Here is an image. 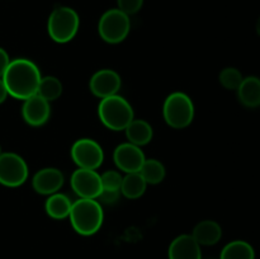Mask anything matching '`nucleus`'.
Wrapping results in <instances>:
<instances>
[{"label": "nucleus", "instance_id": "nucleus-1", "mask_svg": "<svg viewBox=\"0 0 260 259\" xmlns=\"http://www.w3.org/2000/svg\"><path fill=\"white\" fill-rule=\"evenodd\" d=\"M41 78L42 75L40 69L33 61L28 58H15L10 61L2 79L10 96L25 101L37 94Z\"/></svg>", "mask_w": 260, "mask_h": 259}, {"label": "nucleus", "instance_id": "nucleus-16", "mask_svg": "<svg viewBox=\"0 0 260 259\" xmlns=\"http://www.w3.org/2000/svg\"><path fill=\"white\" fill-rule=\"evenodd\" d=\"M239 101L248 108L260 107V79L258 76L244 78L240 86L238 88Z\"/></svg>", "mask_w": 260, "mask_h": 259}, {"label": "nucleus", "instance_id": "nucleus-3", "mask_svg": "<svg viewBox=\"0 0 260 259\" xmlns=\"http://www.w3.org/2000/svg\"><path fill=\"white\" fill-rule=\"evenodd\" d=\"M98 116L102 123L112 131H124L135 119L132 106L118 94L101 99Z\"/></svg>", "mask_w": 260, "mask_h": 259}, {"label": "nucleus", "instance_id": "nucleus-21", "mask_svg": "<svg viewBox=\"0 0 260 259\" xmlns=\"http://www.w3.org/2000/svg\"><path fill=\"white\" fill-rule=\"evenodd\" d=\"M140 174L147 184H159L164 180L167 170L164 164L156 159H146L140 169Z\"/></svg>", "mask_w": 260, "mask_h": 259}, {"label": "nucleus", "instance_id": "nucleus-12", "mask_svg": "<svg viewBox=\"0 0 260 259\" xmlns=\"http://www.w3.org/2000/svg\"><path fill=\"white\" fill-rule=\"evenodd\" d=\"M23 119L27 122L29 126L40 127L45 124L50 119L51 116V106L50 102L43 99L38 94L29 96L25 99L22 107Z\"/></svg>", "mask_w": 260, "mask_h": 259}, {"label": "nucleus", "instance_id": "nucleus-11", "mask_svg": "<svg viewBox=\"0 0 260 259\" xmlns=\"http://www.w3.org/2000/svg\"><path fill=\"white\" fill-rule=\"evenodd\" d=\"M121 76L117 71L112 70V69H103V70L96 71L89 81L90 91L101 99L116 95L121 89Z\"/></svg>", "mask_w": 260, "mask_h": 259}, {"label": "nucleus", "instance_id": "nucleus-10", "mask_svg": "<svg viewBox=\"0 0 260 259\" xmlns=\"http://www.w3.org/2000/svg\"><path fill=\"white\" fill-rule=\"evenodd\" d=\"M113 160L119 170L128 174V173L140 172L146 157L141 147L131 142H124L116 147L113 152Z\"/></svg>", "mask_w": 260, "mask_h": 259}, {"label": "nucleus", "instance_id": "nucleus-30", "mask_svg": "<svg viewBox=\"0 0 260 259\" xmlns=\"http://www.w3.org/2000/svg\"><path fill=\"white\" fill-rule=\"evenodd\" d=\"M3 154V151H2V146H0V155Z\"/></svg>", "mask_w": 260, "mask_h": 259}, {"label": "nucleus", "instance_id": "nucleus-15", "mask_svg": "<svg viewBox=\"0 0 260 259\" xmlns=\"http://www.w3.org/2000/svg\"><path fill=\"white\" fill-rule=\"evenodd\" d=\"M192 236L200 245L211 246L217 244L222 238V229L216 221L205 220L198 222L193 229Z\"/></svg>", "mask_w": 260, "mask_h": 259}, {"label": "nucleus", "instance_id": "nucleus-9", "mask_svg": "<svg viewBox=\"0 0 260 259\" xmlns=\"http://www.w3.org/2000/svg\"><path fill=\"white\" fill-rule=\"evenodd\" d=\"M71 188L79 196V198H91L96 200L102 192L101 174L96 170L81 169L78 168L71 175Z\"/></svg>", "mask_w": 260, "mask_h": 259}, {"label": "nucleus", "instance_id": "nucleus-2", "mask_svg": "<svg viewBox=\"0 0 260 259\" xmlns=\"http://www.w3.org/2000/svg\"><path fill=\"white\" fill-rule=\"evenodd\" d=\"M74 230L83 236H90L98 233L103 225L104 213L102 205L91 198H79L73 202L69 215Z\"/></svg>", "mask_w": 260, "mask_h": 259}, {"label": "nucleus", "instance_id": "nucleus-7", "mask_svg": "<svg viewBox=\"0 0 260 259\" xmlns=\"http://www.w3.org/2000/svg\"><path fill=\"white\" fill-rule=\"evenodd\" d=\"M28 165L20 155L15 152H3L0 155V184L15 188L28 179Z\"/></svg>", "mask_w": 260, "mask_h": 259}, {"label": "nucleus", "instance_id": "nucleus-13", "mask_svg": "<svg viewBox=\"0 0 260 259\" xmlns=\"http://www.w3.org/2000/svg\"><path fill=\"white\" fill-rule=\"evenodd\" d=\"M65 178L57 168H43L38 170L32 179L33 189L40 195L51 196L62 188Z\"/></svg>", "mask_w": 260, "mask_h": 259}, {"label": "nucleus", "instance_id": "nucleus-24", "mask_svg": "<svg viewBox=\"0 0 260 259\" xmlns=\"http://www.w3.org/2000/svg\"><path fill=\"white\" fill-rule=\"evenodd\" d=\"M102 179V187L103 189H113V190H121L122 185V177L119 172L117 170H107L103 174H101Z\"/></svg>", "mask_w": 260, "mask_h": 259}, {"label": "nucleus", "instance_id": "nucleus-20", "mask_svg": "<svg viewBox=\"0 0 260 259\" xmlns=\"http://www.w3.org/2000/svg\"><path fill=\"white\" fill-rule=\"evenodd\" d=\"M220 259H255V251L246 241L234 240L223 246Z\"/></svg>", "mask_w": 260, "mask_h": 259}, {"label": "nucleus", "instance_id": "nucleus-27", "mask_svg": "<svg viewBox=\"0 0 260 259\" xmlns=\"http://www.w3.org/2000/svg\"><path fill=\"white\" fill-rule=\"evenodd\" d=\"M10 61L12 60H10V57H9V55H8L7 51H5L4 48L0 47V79L3 78L4 73L7 71Z\"/></svg>", "mask_w": 260, "mask_h": 259}, {"label": "nucleus", "instance_id": "nucleus-6", "mask_svg": "<svg viewBox=\"0 0 260 259\" xmlns=\"http://www.w3.org/2000/svg\"><path fill=\"white\" fill-rule=\"evenodd\" d=\"M129 29H131L129 15L119 10L118 8L107 10L98 23V32L102 40L113 45L126 40Z\"/></svg>", "mask_w": 260, "mask_h": 259}, {"label": "nucleus", "instance_id": "nucleus-28", "mask_svg": "<svg viewBox=\"0 0 260 259\" xmlns=\"http://www.w3.org/2000/svg\"><path fill=\"white\" fill-rule=\"evenodd\" d=\"M8 90H7V86H5L4 81H3V79H0V104L4 103L5 99L8 98Z\"/></svg>", "mask_w": 260, "mask_h": 259}, {"label": "nucleus", "instance_id": "nucleus-17", "mask_svg": "<svg viewBox=\"0 0 260 259\" xmlns=\"http://www.w3.org/2000/svg\"><path fill=\"white\" fill-rule=\"evenodd\" d=\"M126 137L128 142L137 145V146H144L147 145L152 140L154 136V130L151 124L145 119H134L128 126L124 128Z\"/></svg>", "mask_w": 260, "mask_h": 259}, {"label": "nucleus", "instance_id": "nucleus-18", "mask_svg": "<svg viewBox=\"0 0 260 259\" xmlns=\"http://www.w3.org/2000/svg\"><path fill=\"white\" fill-rule=\"evenodd\" d=\"M71 206H73V202L68 196L56 192L47 198L45 203V210L50 217L55 220H63L70 215Z\"/></svg>", "mask_w": 260, "mask_h": 259}, {"label": "nucleus", "instance_id": "nucleus-19", "mask_svg": "<svg viewBox=\"0 0 260 259\" xmlns=\"http://www.w3.org/2000/svg\"><path fill=\"white\" fill-rule=\"evenodd\" d=\"M147 187V183L140 174V172L136 173H128L122 179L121 185V193L126 198L129 200H136L140 198L145 193Z\"/></svg>", "mask_w": 260, "mask_h": 259}, {"label": "nucleus", "instance_id": "nucleus-14", "mask_svg": "<svg viewBox=\"0 0 260 259\" xmlns=\"http://www.w3.org/2000/svg\"><path fill=\"white\" fill-rule=\"evenodd\" d=\"M168 255L169 259H202V251L192 235L183 234L172 241Z\"/></svg>", "mask_w": 260, "mask_h": 259}, {"label": "nucleus", "instance_id": "nucleus-29", "mask_svg": "<svg viewBox=\"0 0 260 259\" xmlns=\"http://www.w3.org/2000/svg\"><path fill=\"white\" fill-rule=\"evenodd\" d=\"M256 32H258V35L260 36V18H259L258 23H256Z\"/></svg>", "mask_w": 260, "mask_h": 259}, {"label": "nucleus", "instance_id": "nucleus-8", "mask_svg": "<svg viewBox=\"0 0 260 259\" xmlns=\"http://www.w3.org/2000/svg\"><path fill=\"white\" fill-rule=\"evenodd\" d=\"M71 157L81 169L96 170L104 160L101 145L91 139H79L71 146Z\"/></svg>", "mask_w": 260, "mask_h": 259}, {"label": "nucleus", "instance_id": "nucleus-23", "mask_svg": "<svg viewBox=\"0 0 260 259\" xmlns=\"http://www.w3.org/2000/svg\"><path fill=\"white\" fill-rule=\"evenodd\" d=\"M220 83L221 85L229 90H238L241 81L244 80V76L241 71L236 68H225L220 73Z\"/></svg>", "mask_w": 260, "mask_h": 259}, {"label": "nucleus", "instance_id": "nucleus-26", "mask_svg": "<svg viewBox=\"0 0 260 259\" xmlns=\"http://www.w3.org/2000/svg\"><path fill=\"white\" fill-rule=\"evenodd\" d=\"M121 197V190H113V189H102V192L99 193L98 201L99 203H103V205H114L117 201Z\"/></svg>", "mask_w": 260, "mask_h": 259}, {"label": "nucleus", "instance_id": "nucleus-4", "mask_svg": "<svg viewBox=\"0 0 260 259\" xmlns=\"http://www.w3.org/2000/svg\"><path fill=\"white\" fill-rule=\"evenodd\" d=\"M162 116L170 127L177 130L185 128L194 118V104L189 95L182 91H174L165 99Z\"/></svg>", "mask_w": 260, "mask_h": 259}, {"label": "nucleus", "instance_id": "nucleus-25", "mask_svg": "<svg viewBox=\"0 0 260 259\" xmlns=\"http://www.w3.org/2000/svg\"><path fill=\"white\" fill-rule=\"evenodd\" d=\"M117 5L119 10L126 13L127 15H132L141 10L144 0H117Z\"/></svg>", "mask_w": 260, "mask_h": 259}, {"label": "nucleus", "instance_id": "nucleus-5", "mask_svg": "<svg viewBox=\"0 0 260 259\" xmlns=\"http://www.w3.org/2000/svg\"><path fill=\"white\" fill-rule=\"evenodd\" d=\"M79 27L80 18L73 8L57 7L48 17V35L57 43L70 42L78 33Z\"/></svg>", "mask_w": 260, "mask_h": 259}, {"label": "nucleus", "instance_id": "nucleus-22", "mask_svg": "<svg viewBox=\"0 0 260 259\" xmlns=\"http://www.w3.org/2000/svg\"><path fill=\"white\" fill-rule=\"evenodd\" d=\"M37 94L47 102L56 101L62 94V84L56 76H42L38 85Z\"/></svg>", "mask_w": 260, "mask_h": 259}]
</instances>
